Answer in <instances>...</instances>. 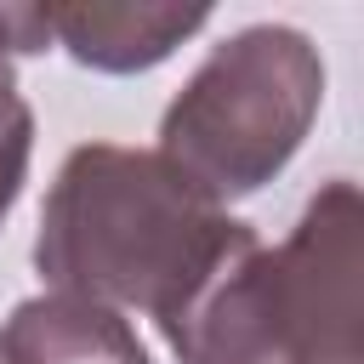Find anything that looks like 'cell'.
Here are the masks:
<instances>
[{"instance_id":"1","label":"cell","mask_w":364,"mask_h":364,"mask_svg":"<svg viewBox=\"0 0 364 364\" xmlns=\"http://www.w3.org/2000/svg\"><path fill=\"white\" fill-rule=\"evenodd\" d=\"M159 330L182 364H364L358 188L324 182L273 250L239 228Z\"/></svg>"},{"instance_id":"2","label":"cell","mask_w":364,"mask_h":364,"mask_svg":"<svg viewBox=\"0 0 364 364\" xmlns=\"http://www.w3.org/2000/svg\"><path fill=\"white\" fill-rule=\"evenodd\" d=\"M239 228L159 154L85 142L46 193L34 267L63 296L171 318Z\"/></svg>"},{"instance_id":"3","label":"cell","mask_w":364,"mask_h":364,"mask_svg":"<svg viewBox=\"0 0 364 364\" xmlns=\"http://www.w3.org/2000/svg\"><path fill=\"white\" fill-rule=\"evenodd\" d=\"M324 102V63L301 28L256 23L210 46L159 119V159L210 205L273 182Z\"/></svg>"},{"instance_id":"4","label":"cell","mask_w":364,"mask_h":364,"mask_svg":"<svg viewBox=\"0 0 364 364\" xmlns=\"http://www.w3.org/2000/svg\"><path fill=\"white\" fill-rule=\"evenodd\" d=\"M210 23L205 6H131V0H80V6H46L51 40L74 51V63L102 74H136L165 63L188 34Z\"/></svg>"},{"instance_id":"5","label":"cell","mask_w":364,"mask_h":364,"mask_svg":"<svg viewBox=\"0 0 364 364\" xmlns=\"http://www.w3.org/2000/svg\"><path fill=\"white\" fill-rule=\"evenodd\" d=\"M0 364H154L125 313L85 296H28L0 330Z\"/></svg>"},{"instance_id":"6","label":"cell","mask_w":364,"mask_h":364,"mask_svg":"<svg viewBox=\"0 0 364 364\" xmlns=\"http://www.w3.org/2000/svg\"><path fill=\"white\" fill-rule=\"evenodd\" d=\"M46 6H0V222L23 193L28 176V148H34V114L17 97L11 57L17 51H46Z\"/></svg>"}]
</instances>
